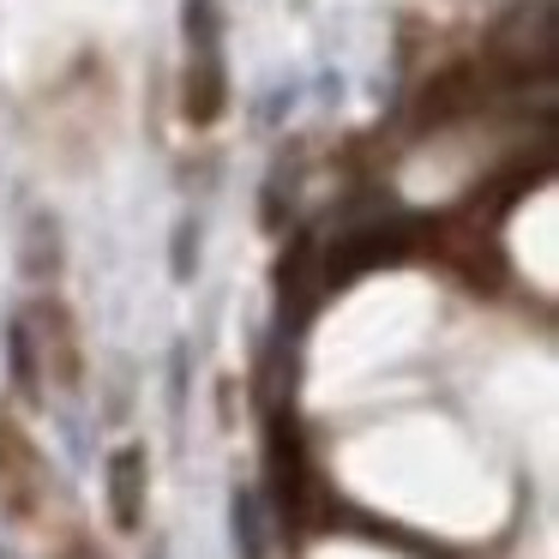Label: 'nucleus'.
Listing matches in <instances>:
<instances>
[{
    "label": "nucleus",
    "mask_w": 559,
    "mask_h": 559,
    "mask_svg": "<svg viewBox=\"0 0 559 559\" xmlns=\"http://www.w3.org/2000/svg\"><path fill=\"white\" fill-rule=\"evenodd\" d=\"M109 511L121 530H139V518H145V451L139 445L109 457Z\"/></svg>",
    "instance_id": "obj_1"
},
{
    "label": "nucleus",
    "mask_w": 559,
    "mask_h": 559,
    "mask_svg": "<svg viewBox=\"0 0 559 559\" xmlns=\"http://www.w3.org/2000/svg\"><path fill=\"white\" fill-rule=\"evenodd\" d=\"M235 547H241V559H265V518H259L253 493H235Z\"/></svg>",
    "instance_id": "obj_2"
}]
</instances>
